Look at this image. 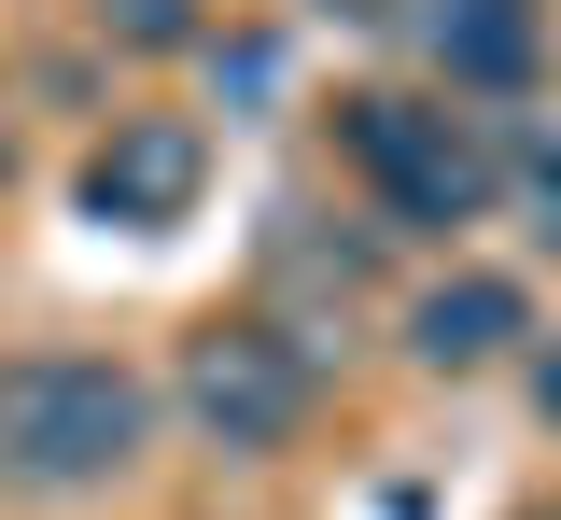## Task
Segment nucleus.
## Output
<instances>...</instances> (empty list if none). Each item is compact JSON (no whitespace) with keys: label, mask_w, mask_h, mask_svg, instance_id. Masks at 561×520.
Listing matches in <instances>:
<instances>
[{"label":"nucleus","mask_w":561,"mask_h":520,"mask_svg":"<svg viewBox=\"0 0 561 520\" xmlns=\"http://www.w3.org/2000/svg\"><path fill=\"white\" fill-rule=\"evenodd\" d=\"M140 450H154V380L113 352H14L0 366V493L70 507V493H113Z\"/></svg>","instance_id":"f257e3e1"},{"label":"nucleus","mask_w":561,"mask_h":520,"mask_svg":"<svg viewBox=\"0 0 561 520\" xmlns=\"http://www.w3.org/2000/svg\"><path fill=\"white\" fill-rule=\"evenodd\" d=\"M337 169L408 239H449V225L505 212V142H491V113H449V99H393V84L337 99Z\"/></svg>","instance_id":"f03ea898"},{"label":"nucleus","mask_w":561,"mask_h":520,"mask_svg":"<svg viewBox=\"0 0 561 520\" xmlns=\"http://www.w3.org/2000/svg\"><path fill=\"white\" fill-rule=\"evenodd\" d=\"M169 394H183V422H197L225 464H267V450L309 437V394H323V366L280 338L267 309H239V324H197V338H183V380H169Z\"/></svg>","instance_id":"7ed1b4c3"},{"label":"nucleus","mask_w":561,"mask_h":520,"mask_svg":"<svg viewBox=\"0 0 561 520\" xmlns=\"http://www.w3.org/2000/svg\"><path fill=\"white\" fill-rule=\"evenodd\" d=\"M210 183V142L183 127V113H113L99 127V155L70 169V197H84V225H183Z\"/></svg>","instance_id":"20e7f679"},{"label":"nucleus","mask_w":561,"mask_h":520,"mask_svg":"<svg viewBox=\"0 0 561 520\" xmlns=\"http://www.w3.org/2000/svg\"><path fill=\"white\" fill-rule=\"evenodd\" d=\"M408 43L435 57L449 99H519V84L548 71V0H421Z\"/></svg>","instance_id":"39448f33"},{"label":"nucleus","mask_w":561,"mask_h":520,"mask_svg":"<svg viewBox=\"0 0 561 520\" xmlns=\"http://www.w3.org/2000/svg\"><path fill=\"white\" fill-rule=\"evenodd\" d=\"M519 338H534V282H505V268H449L408 296V366H435V380L505 366Z\"/></svg>","instance_id":"423d86ee"},{"label":"nucleus","mask_w":561,"mask_h":520,"mask_svg":"<svg viewBox=\"0 0 561 520\" xmlns=\"http://www.w3.org/2000/svg\"><path fill=\"white\" fill-rule=\"evenodd\" d=\"M84 29L113 57H197L210 43V0H84Z\"/></svg>","instance_id":"0eeeda50"},{"label":"nucleus","mask_w":561,"mask_h":520,"mask_svg":"<svg viewBox=\"0 0 561 520\" xmlns=\"http://www.w3.org/2000/svg\"><path fill=\"white\" fill-rule=\"evenodd\" d=\"M197 57H210L225 99H267V84H280V43H253V29H239V43H197Z\"/></svg>","instance_id":"6e6552de"},{"label":"nucleus","mask_w":561,"mask_h":520,"mask_svg":"<svg viewBox=\"0 0 561 520\" xmlns=\"http://www.w3.org/2000/svg\"><path fill=\"white\" fill-rule=\"evenodd\" d=\"M309 14H323V29H408L421 0H309Z\"/></svg>","instance_id":"1a4fd4ad"},{"label":"nucleus","mask_w":561,"mask_h":520,"mask_svg":"<svg viewBox=\"0 0 561 520\" xmlns=\"http://www.w3.org/2000/svg\"><path fill=\"white\" fill-rule=\"evenodd\" d=\"M534 408H548V422H561V352H534Z\"/></svg>","instance_id":"9d476101"},{"label":"nucleus","mask_w":561,"mask_h":520,"mask_svg":"<svg viewBox=\"0 0 561 520\" xmlns=\"http://www.w3.org/2000/svg\"><path fill=\"white\" fill-rule=\"evenodd\" d=\"M0 183H14V84H0Z\"/></svg>","instance_id":"9b49d317"},{"label":"nucleus","mask_w":561,"mask_h":520,"mask_svg":"<svg viewBox=\"0 0 561 520\" xmlns=\"http://www.w3.org/2000/svg\"><path fill=\"white\" fill-rule=\"evenodd\" d=\"M548 520H561V507H548Z\"/></svg>","instance_id":"f8f14e48"}]
</instances>
